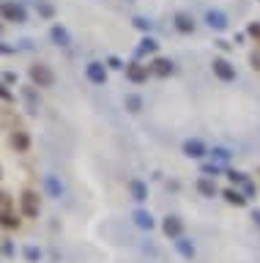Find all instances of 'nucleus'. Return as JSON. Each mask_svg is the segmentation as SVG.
Instances as JSON below:
<instances>
[{"label":"nucleus","instance_id":"5","mask_svg":"<svg viewBox=\"0 0 260 263\" xmlns=\"http://www.w3.org/2000/svg\"><path fill=\"white\" fill-rule=\"evenodd\" d=\"M151 74V66H143V63H129L126 66V80L134 82V85H143Z\"/></svg>","mask_w":260,"mask_h":263},{"label":"nucleus","instance_id":"35","mask_svg":"<svg viewBox=\"0 0 260 263\" xmlns=\"http://www.w3.org/2000/svg\"><path fill=\"white\" fill-rule=\"evenodd\" d=\"M252 219H255L257 225H260V211H255V214H252Z\"/></svg>","mask_w":260,"mask_h":263},{"label":"nucleus","instance_id":"17","mask_svg":"<svg viewBox=\"0 0 260 263\" xmlns=\"http://www.w3.org/2000/svg\"><path fill=\"white\" fill-rule=\"evenodd\" d=\"M197 192H200L203 197H214V195H216V181L208 178V176L197 178Z\"/></svg>","mask_w":260,"mask_h":263},{"label":"nucleus","instance_id":"11","mask_svg":"<svg viewBox=\"0 0 260 263\" xmlns=\"http://www.w3.org/2000/svg\"><path fill=\"white\" fill-rule=\"evenodd\" d=\"M151 71L156 74V77H170V74L175 71V66H173V61H167V58H153Z\"/></svg>","mask_w":260,"mask_h":263},{"label":"nucleus","instance_id":"7","mask_svg":"<svg viewBox=\"0 0 260 263\" xmlns=\"http://www.w3.org/2000/svg\"><path fill=\"white\" fill-rule=\"evenodd\" d=\"M85 74H88V80L93 82V85H104L107 82V69H104V63L99 61H91L85 66Z\"/></svg>","mask_w":260,"mask_h":263},{"label":"nucleus","instance_id":"20","mask_svg":"<svg viewBox=\"0 0 260 263\" xmlns=\"http://www.w3.org/2000/svg\"><path fill=\"white\" fill-rule=\"evenodd\" d=\"M225 200L230 205H247V195H241L238 189H225Z\"/></svg>","mask_w":260,"mask_h":263},{"label":"nucleus","instance_id":"6","mask_svg":"<svg viewBox=\"0 0 260 263\" xmlns=\"http://www.w3.org/2000/svg\"><path fill=\"white\" fill-rule=\"evenodd\" d=\"M208 154V148H206V143L203 140H197V137H189L184 143V156H189V159H203V156Z\"/></svg>","mask_w":260,"mask_h":263},{"label":"nucleus","instance_id":"25","mask_svg":"<svg viewBox=\"0 0 260 263\" xmlns=\"http://www.w3.org/2000/svg\"><path fill=\"white\" fill-rule=\"evenodd\" d=\"M25 258H28L30 263H36L38 258H42V252H38L36 247H25Z\"/></svg>","mask_w":260,"mask_h":263},{"label":"nucleus","instance_id":"31","mask_svg":"<svg viewBox=\"0 0 260 263\" xmlns=\"http://www.w3.org/2000/svg\"><path fill=\"white\" fill-rule=\"evenodd\" d=\"M241 186H244V195H247V197H252V195H255V184H252V181H249V178H247V181H244V184H241Z\"/></svg>","mask_w":260,"mask_h":263},{"label":"nucleus","instance_id":"32","mask_svg":"<svg viewBox=\"0 0 260 263\" xmlns=\"http://www.w3.org/2000/svg\"><path fill=\"white\" fill-rule=\"evenodd\" d=\"M0 99H3V102H14V93L6 90V85H0Z\"/></svg>","mask_w":260,"mask_h":263},{"label":"nucleus","instance_id":"27","mask_svg":"<svg viewBox=\"0 0 260 263\" xmlns=\"http://www.w3.org/2000/svg\"><path fill=\"white\" fill-rule=\"evenodd\" d=\"M227 178H230L233 184H244V181H247V176H244V173H235V170L227 173Z\"/></svg>","mask_w":260,"mask_h":263},{"label":"nucleus","instance_id":"12","mask_svg":"<svg viewBox=\"0 0 260 263\" xmlns=\"http://www.w3.org/2000/svg\"><path fill=\"white\" fill-rule=\"evenodd\" d=\"M50 39H52V44H58V47H71V36H69V30L63 28V25H52Z\"/></svg>","mask_w":260,"mask_h":263},{"label":"nucleus","instance_id":"4","mask_svg":"<svg viewBox=\"0 0 260 263\" xmlns=\"http://www.w3.org/2000/svg\"><path fill=\"white\" fill-rule=\"evenodd\" d=\"M211 69H214V74H216L222 82H233V80H235V69L230 66V61H225V58H214Z\"/></svg>","mask_w":260,"mask_h":263},{"label":"nucleus","instance_id":"21","mask_svg":"<svg viewBox=\"0 0 260 263\" xmlns=\"http://www.w3.org/2000/svg\"><path fill=\"white\" fill-rule=\"evenodd\" d=\"M0 225L9 228V230H17V228H19V219L14 217L11 209H9V211H0Z\"/></svg>","mask_w":260,"mask_h":263},{"label":"nucleus","instance_id":"16","mask_svg":"<svg viewBox=\"0 0 260 263\" xmlns=\"http://www.w3.org/2000/svg\"><path fill=\"white\" fill-rule=\"evenodd\" d=\"M175 250L181 252V258H186V260L194 258V244H192V238H186V236L175 238Z\"/></svg>","mask_w":260,"mask_h":263},{"label":"nucleus","instance_id":"23","mask_svg":"<svg viewBox=\"0 0 260 263\" xmlns=\"http://www.w3.org/2000/svg\"><path fill=\"white\" fill-rule=\"evenodd\" d=\"M126 107H129V112H140V110H143V96L129 93V96H126Z\"/></svg>","mask_w":260,"mask_h":263},{"label":"nucleus","instance_id":"24","mask_svg":"<svg viewBox=\"0 0 260 263\" xmlns=\"http://www.w3.org/2000/svg\"><path fill=\"white\" fill-rule=\"evenodd\" d=\"M132 25H134V28H137V30H145V33H148V30H151V22H148V20H145V16H134V20H132Z\"/></svg>","mask_w":260,"mask_h":263},{"label":"nucleus","instance_id":"14","mask_svg":"<svg viewBox=\"0 0 260 263\" xmlns=\"http://www.w3.org/2000/svg\"><path fill=\"white\" fill-rule=\"evenodd\" d=\"M132 219H134V225L140 230H151L153 228V217H151V211H145V209H137L132 214Z\"/></svg>","mask_w":260,"mask_h":263},{"label":"nucleus","instance_id":"30","mask_svg":"<svg viewBox=\"0 0 260 263\" xmlns=\"http://www.w3.org/2000/svg\"><path fill=\"white\" fill-rule=\"evenodd\" d=\"M203 173H206V176H216V173H219V164H214V162H211V164H203Z\"/></svg>","mask_w":260,"mask_h":263},{"label":"nucleus","instance_id":"28","mask_svg":"<svg viewBox=\"0 0 260 263\" xmlns=\"http://www.w3.org/2000/svg\"><path fill=\"white\" fill-rule=\"evenodd\" d=\"M11 209V197L6 192H0V211H9Z\"/></svg>","mask_w":260,"mask_h":263},{"label":"nucleus","instance_id":"26","mask_svg":"<svg viewBox=\"0 0 260 263\" xmlns=\"http://www.w3.org/2000/svg\"><path fill=\"white\" fill-rule=\"evenodd\" d=\"M247 33H249V36H252V39H255L257 44H260V22H252L249 28H247Z\"/></svg>","mask_w":260,"mask_h":263},{"label":"nucleus","instance_id":"9","mask_svg":"<svg viewBox=\"0 0 260 263\" xmlns=\"http://www.w3.org/2000/svg\"><path fill=\"white\" fill-rule=\"evenodd\" d=\"M206 22H208V28H214V30H227V14L219 11V8L206 11Z\"/></svg>","mask_w":260,"mask_h":263},{"label":"nucleus","instance_id":"19","mask_svg":"<svg viewBox=\"0 0 260 263\" xmlns=\"http://www.w3.org/2000/svg\"><path fill=\"white\" fill-rule=\"evenodd\" d=\"M156 49H159V41L151 39V36H145V39L140 41V47H137V52H140V55H153Z\"/></svg>","mask_w":260,"mask_h":263},{"label":"nucleus","instance_id":"37","mask_svg":"<svg viewBox=\"0 0 260 263\" xmlns=\"http://www.w3.org/2000/svg\"><path fill=\"white\" fill-rule=\"evenodd\" d=\"M0 30H3V25H0Z\"/></svg>","mask_w":260,"mask_h":263},{"label":"nucleus","instance_id":"33","mask_svg":"<svg viewBox=\"0 0 260 263\" xmlns=\"http://www.w3.org/2000/svg\"><path fill=\"white\" fill-rule=\"evenodd\" d=\"M107 66H110V69H118V71H121V69H124V63H121V61H118V58H115V55H112V58H110V61H107Z\"/></svg>","mask_w":260,"mask_h":263},{"label":"nucleus","instance_id":"1","mask_svg":"<svg viewBox=\"0 0 260 263\" xmlns=\"http://www.w3.org/2000/svg\"><path fill=\"white\" fill-rule=\"evenodd\" d=\"M0 16H3L6 22H17V25L28 22V11H25V6L17 3V0H3V3H0Z\"/></svg>","mask_w":260,"mask_h":263},{"label":"nucleus","instance_id":"13","mask_svg":"<svg viewBox=\"0 0 260 263\" xmlns=\"http://www.w3.org/2000/svg\"><path fill=\"white\" fill-rule=\"evenodd\" d=\"M11 148H14V151H19V154L30 148V135H28L25 129H17V132L11 135Z\"/></svg>","mask_w":260,"mask_h":263},{"label":"nucleus","instance_id":"36","mask_svg":"<svg viewBox=\"0 0 260 263\" xmlns=\"http://www.w3.org/2000/svg\"><path fill=\"white\" fill-rule=\"evenodd\" d=\"M0 178H3V170H0Z\"/></svg>","mask_w":260,"mask_h":263},{"label":"nucleus","instance_id":"3","mask_svg":"<svg viewBox=\"0 0 260 263\" xmlns=\"http://www.w3.org/2000/svg\"><path fill=\"white\" fill-rule=\"evenodd\" d=\"M19 209H22V214L25 217H38V211H42V205H38V195L33 192V189H25L22 192V197H19Z\"/></svg>","mask_w":260,"mask_h":263},{"label":"nucleus","instance_id":"15","mask_svg":"<svg viewBox=\"0 0 260 263\" xmlns=\"http://www.w3.org/2000/svg\"><path fill=\"white\" fill-rule=\"evenodd\" d=\"M44 186H47V195L55 197V200H61V197H63V184L58 181V176H47L44 178Z\"/></svg>","mask_w":260,"mask_h":263},{"label":"nucleus","instance_id":"34","mask_svg":"<svg viewBox=\"0 0 260 263\" xmlns=\"http://www.w3.org/2000/svg\"><path fill=\"white\" fill-rule=\"evenodd\" d=\"M249 61H252V66H255V69L260 71V52H252V58H249Z\"/></svg>","mask_w":260,"mask_h":263},{"label":"nucleus","instance_id":"8","mask_svg":"<svg viewBox=\"0 0 260 263\" xmlns=\"http://www.w3.org/2000/svg\"><path fill=\"white\" fill-rule=\"evenodd\" d=\"M162 230H165L167 238H173V241H175V238L184 236V222L178 219V217H167L165 222H162Z\"/></svg>","mask_w":260,"mask_h":263},{"label":"nucleus","instance_id":"29","mask_svg":"<svg viewBox=\"0 0 260 263\" xmlns=\"http://www.w3.org/2000/svg\"><path fill=\"white\" fill-rule=\"evenodd\" d=\"M36 8H38V14H42V16H52L55 14L52 6H47V3H36Z\"/></svg>","mask_w":260,"mask_h":263},{"label":"nucleus","instance_id":"2","mask_svg":"<svg viewBox=\"0 0 260 263\" xmlns=\"http://www.w3.org/2000/svg\"><path fill=\"white\" fill-rule=\"evenodd\" d=\"M28 74H30V80H33V85H38V88H52L55 85V71L47 63H33Z\"/></svg>","mask_w":260,"mask_h":263},{"label":"nucleus","instance_id":"22","mask_svg":"<svg viewBox=\"0 0 260 263\" xmlns=\"http://www.w3.org/2000/svg\"><path fill=\"white\" fill-rule=\"evenodd\" d=\"M211 159H214V164L222 167V164L230 162V151H227V148H214V151H211Z\"/></svg>","mask_w":260,"mask_h":263},{"label":"nucleus","instance_id":"18","mask_svg":"<svg viewBox=\"0 0 260 263\" xmlns=\"http://www.w3.org/2000/svg\"><path fill=\"white\" fill-rule=\"evenodd\" d=\"M175 30L178 33H192L194 30V20H192V16L189 14H175Z\"/></svg>","mask_w":260,"mask_h":263},{"label":"nucleus","instance_id":"10","mask_svg":"<svg viewBox=\"0 0 260 263\" xmlns=\"http://www.w3.org/2000/svg\"><path fill=\"white\" fill-rule=\"evenodd\" d=\"M129 195H132V200L145 203V200H148V186H145L140 178H132V181H129Z\"/></svg>","mask_w":260,"mask_h":263}]
</instances>
